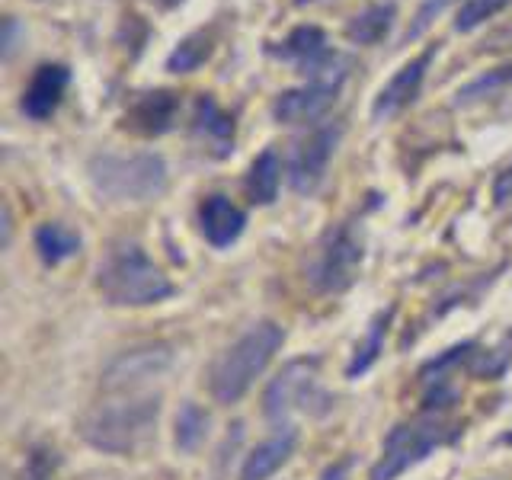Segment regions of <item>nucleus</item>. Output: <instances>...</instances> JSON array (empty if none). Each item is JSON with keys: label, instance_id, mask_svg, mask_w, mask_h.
<instances>
[{"label": "nucleus", "instance_id": "1", "mask_svg": "<svg viewBox=\"0 0 512 480\" xmlns=\"http://www.w3.org/2000/svg\"><path fill=\"white\" fill-rule=\"evenodd\" d=\"M160 416V397L157 394H138V391H119V397L96 404L80 420V436L93 448L109 455H135L157 432Z\"/></svg>", "mask_w": 512, "mask_h": 480}, {"label": "nucleus", "instance_id": "2", "mask_svg": "<svg viewBox=\"0 0 512 480\" xmlns=\"http://www.w3.org/2000/svg\"><path fill=\"white\" fill-rule=\"evenodd\" d=\"M96 288L116 308H144L173 295V282L160 272L135 240L112 244L96 272Z\"/></svg>", "mask_w": 512, "mask_h": 480}, {"label": "nucleus", "instance_id": "3", "mask_svg": "<svg viewBox=\"0 0 512 480\" xmlns=\"http://www.w3.org/2000/svg\"><path fill=\"white\" fill-rule=\"evenodd\" d=\"M282 343H285V330L279 324H272V320L256 324L253 330L240 336V340L212 365L208 384H212V394L218 404H237V400L250 391L256 375L266 372V365L272 362V356H276Z\"/></svg>", "mask_w": 512, "mask_h": 480}, {"label": "nucleus", "instance_id": "4", "mask_svg": "<svg viewBox=\"0 0 512 480\" xmlns=\"http://www.w3.org/2000/svg\"><path fill=\"white\" fill-rule=\"evenodd\" d=\"M90 180L109 202H151L167 189V160L154 151L96 154L90 160Z\"/></svg>", "mask_w": 512, "mask_h": 480}, {"label": "nucleus", "instance_id": "5", "mask_svg": "<svg viewBox=\"0 0 512 480\" xmlns=\"http://www.w3.org/2000/svg\"><path fill=\"white\" fill-rule=\"evenodd\" d=\"M266 55L292 64V68L304 77V84L343 87V80L352 71V58L330 48L327 32L314 23L295 26L282 42H269Z\"/></svg>", "mask_w": 512, "mask_h": 480}, {"label": "nucleus", "instance_id": "6", "mask_svg": "<svg viewBox=\"0 0 512 480\" xmlns=\"http://www.w3.org/2000/svg\"><path fill=\"white\" fill-rule=\"evenodd\" d=\"M362 260H365L362 234L352 228V221H340L317 240L308 260V282L324 295L346 292L359 279Z\"/></svg>", "mask_w": 512, "mask_h": 480}, {"label": "nucleus", "instance_id": "7", "mask_svg": "<svg viewBox=\"0 0 512 480\" xmlns=\"http://www.w3.org/2000/svg\"><path fill=\"white\" fill-rule=\"evenodd\" d=\"M461 429L445 426L442 420H416V423H400L388 432L381 448V458L375 461L368 480H397L407 468L420 464L432 448H442L455 442Z\"/></svg>", "mask_w": 512, "mask_h": 480}, {"label": "nucleus", "instance_id": "8", "mask_svg": "<svg viewBox=\"0 0 512 480\" xmlns=\"http://www.w3.org/2000/svg\"><path fill=\"white\" fill-rule=\"evenodd\" d=\"M333 407L330 394L317 381V359H295L269 381L263 394V410L269 420H285L292 410L327 413Z\"/></svg>", "mask_w": 512, "mask_h": 480}, {"label": "nucleus", "instance_id": "9", "mask_svg": "<svg viewBox=\"0 0 512 480\" xmlns=\"http://www.w3.org/2000/svg\"><path fill=\"white\" fill-rule=\"evenodd\" d=\"M340 138H343V125L330 122V125L314 128L308 138H301L295 144L292 157H288V186H292L298 196H311V192L320 189Z\"/></svg>", "mask_w": 512, "mask_h": 480}, {"label": "nucleus", "instance_id": "10", "mask_svg": "<svg viewBox=\"0 0 512 480\" xmlns=\"http://www.w3.org/2000/svg\"><path fill=\"white\" fill-rule=\"evenodd\" d=\"M176 116H180V93L157 87V90L135 93L132 100H128L119 125L132 135L157 138L170 132L176 125Z\"/></svg>", "mask_w": 512, "mask_h": 480}, {"label": "nucleus", "instance_id": "11", "mask_svg": "<svg viewBox=\"0 0 512 480\" xmlns=\"http://www.w3.org/2000/svg\"><path fill=\"white\" fill-rule=\"evenodd\" d=\"M436 55H439V45H429L426 52L410 58L407 64H400V68L394 71V77L375 96V103H372V119L375 122H384V119L397 116L400 109H407L416 100V96H420L426 71H429V64H432V58H436Z\"/></svg>", "mask_w": 512, "mask_h": 480}, {"label": "nucleus", "instance_id": "12", "mask_svg": "<svg viewBox=\"0 0 512 480\" xmlns=\"http://www.w3.org/2000/svg\"><path fill=\"white\" fill-rule=\"evenodd\" d=\"M170 362H173V356H170L167 346H144V349L122 352V356L106 368L103 388L109 394L138 391V384H144L148 378L164 375L170 368Z\"/></svg>", "mask_w": 512, "mask_h": 480}, {"label": "nucleus", "instance_id": "13", "mask_svg": "<svg viewBox=\"0 0 512 480\" xmlns=\"http://www.w3.org/2000/svg\"><path fill=\"white\" fill-rule=\"evenodd\" d=\"M336 100H340V87L301 84L292 90H282L276 100H272V119L279 125H308V122L324 119Z\"/></svg>", "mask_w": 512, "mask_h": 480}, {"label": "nucleus", "instance_id": "14", "mask_svg": "<svg viewBox=\"0 0 512 480\" xmlns=\"http://www.w3.org/2000/svg\"><path fill=\"white\" fill-rule=\"evenodd\" d=\"M71 84V68L68 64H58V61H45L32 71L29 87L23 90V100L20 109L23 116L32 122H45L55 116V109L61 106L64 93H68Z\"/></svg>", "mask_w": 512, "mask_h": 480}, {"label": "nucleus", "instance_id": "15", "mask_svg": "<svg viewBox=\"0 0 512 480\" xmlns=\"http://www.w3.org/2000/svg\"><path fill=\"white\" fill-rule=\"evenodd\" d=\"M234 135H237V122L231 112H224L212 93H202L196 100V112H192V138L212 157H231Z\"/></svg>", "mask_w": 512, "mask_h": 480}, {"label": "nucleus", "instance_id": "16", "mask_svg": "<svg viewBox=\"0 0 512 480\" xmlns=\"http://www.w3.org/2000/svg\"><path fill=\"white\" fill-rule=\"evenodd\" d=\"M199 224L202 234L212 247H231L234 240L244 234L247 228V215L240 208L224 199V196H208L199 208Z\"/></svg>", "mask_w": 512, "mask_h": 480}, {"label": "nucleus", "instance_id": "17", "mask_svg": "<svg viewBox=\"0 0 512 480\" xmlns=\"http://www.w3.org/2000/svg\"><path fill=\"white\" fill-rule=\"evenodd\" d=\"M298 445V432L292 426H285L282 432H276L272 439L260 442L250 452V458L244 461V471H240V480H269L282 464L292 458Z\"/></svg>", "mask_w": 512, "mask_h": 480}, {"label": "nucleus", "instance_id": "18", "mask_svg": "<svg viewBox=\"0 0 512 480\" xmlns=\"http://www.w3.org/2000/svg\"><path fill=\"white\" fill-rule=\"evenodd\" d=\"M394 20H397V4L394 0H381V4L365 7L362 13L352 16V20H346L343 36L352 45H378L391 36Z\"/></svg>", "mask_w": 512, "mask_h": 480}, {"label": "nucleus", "instance_id": "19", "mask_svg": "<svg viewBox=\"0 0 512 480\" xmlns=\"http://www.w3.org/2000/svg\"><path fill=\"white\" fill-rule=\"evenodd\" d=\"M80 247H84V240H80V234L74 228H68V224L45 221L36 228V250L42 256V263H48V266L64 263L68 256L80 253Z\"/></svg>", "mask_w": 512, "mask_h": 480}, {"label": "nucleus", "instance_id": "20", "mask_svg": "<svg viewBox=\"0 0 512 480\" xmlns=\"http://www.w3.org/2000/svg\"><path fill=\"white\" fill-rule=\"evenodd\" d=\"M279 183H282V160L279 154L266 148L260 157L250 164V173H247V192H250V202L256 205H269L276 202L279 196Z\"/></svg>", "mask_w": 512, "mask_h": 480}, {"label": "nucleus", "instance_id": "21", "mask_svg": "<svg viewBox=\"0 0 512 480\" xmlns=\"http://www.w3.org/2000/svg\"><path fill=\"white\" fill-rule=\"evenodd\" d=\"M212 52H215V36H212V32H205V29L189 32L186 39H180V42L173 45V52L167 55L164 68L170 74H192V71H199L208 58H212Z\"/></svg>", "mask_w": 512, "mask_h": 480}, {"label": "nucleus", "instance_id": "22", "mask_svg": "<svg viewBox=\"0 0 512 480\" xmlns=\"http://www.w3.org/2000/svg\"><path fill=\"white\" fill-rule=\"evenodd\" d=\"M506 87H512V61L500 64V68H493L487 74L474 77L471 84H464L458 93H455V103L458 106H471V103H480V100H490V96L503 93Z\"/></svg>", "mask_w": 512, "mask_h": 480}, {"label": "nucleus", "instance_id": "23", "mask_svg": "<svg viewBox=\"0 0 512 480\" xmlns=\"http://www.w3.org/2000/svg\"><path fill=\"white\" fill-rule=\"evenodd\" d=\"M391 317H394V308L381 311V314L372 320V327H368L365 343H359L356 356H352V362H349V368H346V375H349V378H356V375L368 372V368L375 365V359L381 356V349H384V333H388Z\"/></svg>", "mask_w": 512, "mask_h": 480}, {"label": "nucleus", "instance_id": "24", "mask_svg": "<svg viewBox=\"0 0 512 480\" xmlns=\"http://www.w3.org/2000/svg\"><path fill=\"white\" fill-rule=\"evenodd\" d=\"M205 432H208V413L199 404L186 400L180 416H176V445H180L183 452H192V448L205 439Z\"/></svg>", "mask_w": 512, "mask_h": 480}, {"label": "nucleus", "instance_id": "25", "mask_svg": "<svg viewBox=\"0 0 512 480\" xmlns=\"http://www.w3.org/2000/svg\"><path fill=\"white\" fill-rule=\"evenodd\" d=\"M512 0H464L458 16H455V32H474L477 26H484L493 20L496 13L506 10Z\"/></svg>", "mask_w": 512, "mask_h": 480}, {"label": "nucleus", "instance_id": "26", "mask_svg": "<svg viewBox=\"0 0 512 480\" xmlns=\"http://www.w3.org/2000/svg\"><path fill=\"white\" fill-rule=\"evenodd\" d=\"M448 4H452V0H426L423 10L416 13V26L407 29V39H416V36H420V32L432 23V16H436V13H439L442 7H448Z\"/></svg>", "mask_w": 512, "mask_h": 480}, {"label": "nucleus", "instance_id": "27", "mask_svg": "<svg viewBox=\"0 0 512 480\" xmlns=\"http://www.w3.org/2000/svg\"><path fill=\"white\" fill-rule=\"evenodd\" d=\"M512 199V164L496 176V183H493V202L496 205H506Z\"/></svg>", "mask_w": 512, "mask_h": 480}, {"label": "nucleus", "instance_id": "28", "mask_svg": "<svg viewBox=\"0 0 512 480\" xmlns=\"http://www.w3.org/2000/svg\"><path fill=\"white\" fill-rule=\"evenodd\" d=\"M349 471H352V458H340L324 468V474H320L317 480H349Z\"/></svg>", "mask_w": 512, "mask_h": 480}, {"label": "nucleus", "instance_id": "29", "mask_svg": "<svg viewBox=\"0 0 512 480\" xmlns=\"http://www.w3.org/2000/svg\"><path fill=\"white\" fill-rule=\"evenodd\" d=\"M16 42V20H13V16H7V20H4V58H10L13 55V45Z\"/></svg>", "mask_w": 512, "mask_h": 480}, {"label": "nucleus", "instance_id": "30", "mask_svg": "<svg viewBox=\"0 0 512 480\" xmlns=\"http://www.w3.org/2000/svg\"><path fill=\"white\" fill-rule=\"evenodd\" d=\"M154 7H160V10H173V7H180V4H186V0H151Z\"/></svg>", "mask_w": 512, "mask_h": 480}, {"label": "nucleus", "instance_id": "31", "mask_svg": "<svg viewBox=\"0 0 512 480\" xmlns=\"http://www.w3.org/2000/svg\"><path fill=\"white\" fill-rule=\"evenodd\" d=\"M295 7H308V4H317V0H292Z\"/></svg>", "mask_w": 512, "mask_h": 480}, {"label": "nucleus", "instance_id": "32", "mask_svg": "<svg viewBox=\"0 0 512 480\" xmlns=\"http://www.w3.org/2000/svg\"><path fill=\"white\" fill-rule=\"evenodd\" d=\"M503 442H506V445H512V432H506V436H503Z\"/></svg>", "mask_w": 512, "mask_h": 480}]
</instances>
